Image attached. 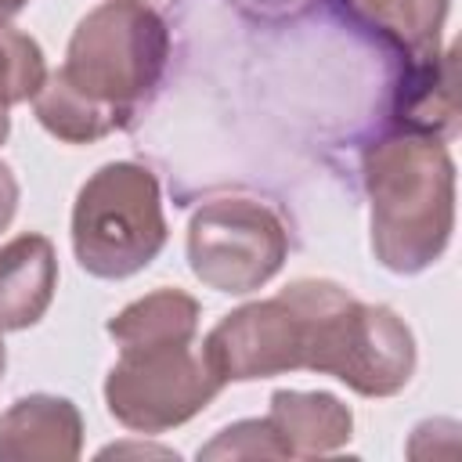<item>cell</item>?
<instances>
[{"mask_svg": "<svg viewBox=\"0 0 462 462\" xmlns=\"http://www.w3.org/2000/svg\"><path fill=\"white\" fill-rule=\"evenodd\" d=\"M32 112H36L40 126L65 144H94L123 126V119L116 112H108V108L94 105L90 97H83L79 90H72L58 72H47L40 94L32 97Z\"/></svg>", "mask_w": 462, "mask_h": 462, "instance_id": "14", "label": "cell"}, {"mask_svg": "<svg viewBox=\"0 0 462 462\" xmlns=\"http://www.w3.org/2000/svg\"><path fill=\"white\" fill-rule=\"evenodd\" d=\"M25 4H29V0H0V22H11Z\"/></svg>", "mask_w": 462, "mask_h": 462, "instance_id": "19", "label": "cell"}, {"mask_svg": "<svg viewBox=\"0 0 462 462\" xmlns=\"http://www.w3.org/2000/svg\"><path fill=\"white\" fill-rule=\"evenodd\" d=\"M170 65V29L144 0H105L79 18L58 76L123 123L155 94Z\"/></svg>", "mask_w": 462, "mask_h": 462, "instance_id": "2", "label": "cell"}, {"mask_svg": "<svg viewBox=\"0 0 462 462\" xmlns=\"http://www.w3.org/2000/svg\"><path fill=\"white\" fill-rule=\"evenodd\" d=\"M285 448V458L339 451L354 437V411L328 390H274L263 415Z\"/></svg>", "mask_w": 462, "mask_h": 462, "instance_id": "11", "label": "cell"}, {"mask_svg": "<svg viewBox=\"0 0 462 462\" xmlns=\"http://www.w3.org/2000/svg\"><path fill=\"white\" fill-rule=\"evenodd\" d=\"M202 307L184 289H155L148 296L130 300L119 314L108 318L105 332L116 346H141V343H191L199 336Z\"/></svg>", "mask_w": 462, "mask_h": 462, "instance_id": "13", "label": "cell"}, {"mask_svg": "<svg viewBox=\"0 0 462 462\" xmlns=\"http://www.w3.org/2000/svg\"><path fill=\"white\" fill-rule=\"evenodd\" d=\"M393 123L401 134L451 141L458 130L455 105V51H433L404 61V76L393 87Z\"/></svg>", "mask_w": 462, "mask_h": 462, "instance_id": "10", "label": "cell"}, {"mask_svg": "<svg viewBox=\"0 0 462 462\" xmlns=\"http://www.w3.org/2000/svg\"><path fill=\"white\" fill-rule=\"evenodd\" d=\"M415 361L419 354L408 321L386 303L361 300L346 343V357L336 379L361 397H393L411 383Z\"/></svg>", "mask_w": 462, "mask_h": 462, "instance_id": "7", "label": "cell"}, {"mask_svg": "<svg viewBox=\"0 0 462 462\" xmlns=\"http://www.w3.org/2000/svg\"><path fill=\"white\" fill-rule=\"evenodd\" d=\"M336 282L296 278L267 300L224 314L202 339L209 368L227 383H253L285 372H310L318 314Z\"/></svg>", "mask_w": 462, "mask_h": 462, "instance_id": "4", "label": "cell"}, {"mask_svg": "<svg viewBox=\"0 0 462 462\" xmlns=\"http://www.w3.org/2000/svg\"><path fill=\"white\" fill-rule=\"evenodd\" d=\"M58 253L47 235L25 231L0 245V332L32 328L54 303Z\"/></svg>", "mask_w": 462, "mask_h": 462, "instance_id": "9", "label": "cell"}, {"mask_svg": "<svg viewBox=\"0 0 462 462\" xmlns=\"http://www.w3.org/2000/svg\"><path fill=\"white\" fill-rule=\"evenodd\" d=\"M47 79L43 47L11 22H0V108L32 101Z\"/></svg>", "mask_w": 462, "mask_h": 462, "instance_id": "15", "label": "cell"}, {"mask_svg": "<svg viewBox=\"0 0 462 462\" xmlns=\"http://www.w3.org/2000/svg\"><path fill=\"white\" fill-rule=\"evenodd\" d=\"M372 253L393 274L433 267L455 231V159L444 141L390 134L365 148Z\"/></svg>", "mask_w": 462, "mask_h": 462, "instance_id": "1", "label": "cell"}, {"mask_svg": "<svg viewBox=\"0 0 462 462\" xmlns=\"http://www.w3.org/2000/svg\"><path fill=\"white\" fill-rule=\"evenodd\" d=\"M18 177H14V170L0 159V231H7V224L14 220V213H18Z\"/></svg>", "mask_w": 462, "mask_h": 462, "instance_id": "18", "label": "cell"}, {"mask_svg": "<svg viewBox=\"0 0 462 462\" xmlns=\"http://www.w3.org/2000/svg\"><path fill=\"white\" fill-rule=\"evenodd\" d=\"M7 134H11V116H7V108H0V144L7 141Z\"/></svg>", "mask_w": 462, "mask_h": 462, "instance_id": "20", "label": "cell"}, {"mask_svg": "<svg viewBox=\"0 0 462 462\" xmlns=\"http://www.w3.org/2000/svg\"><path fill=\"white\" fill-rule=\"evenodd\" d=\"M220 390L224 379L209 368L195 339L119 346V357L105 375L108 415L119 426L148 437L184 426L206 411Z\"/></svg>", "mask_w": 462, "mask_h": 462, "instance_id": "5", "label": "cell"}, {"mask_svg": "<svg viewBox=\"0 0 462 462\" xmlns=\"http://www.w3.org/2000/svg\"><path fill=\"white\" fill-rule=\"evenodd\" d=\"M256 18H271V22H285V18H300L314 0H242Z\"/></svg>", "mask_w": 462, "mask_h": 462, "instance_id": "17", "label": "cell"}, {"mask_svg": "<svg viewBox=\"0 0 462 462\" xmlns=\"http://www.w3.org/2000/svg\"><path fill=\"white\" fill-rule=\"evenodd\" d=\"M336 11L404 61L440 51L451 0H332Z\"/></svg>", "mask_w": 462, "mask_h": 462, "instance_id": "12", "label": "cell"}, {"mask_svg": "<svg viewBox=\"0 0 462 462\" xmlns=\"http://www.w3.org/2000/svg\"><path fill=\"white\" fill-rule=\"evenodd\" d=\"M4 368H7V346H4V339H0V379H4Z\"/></svg>", "mask_w": 462, "mask_h": 462, "instance_id": "21", "label": "cell"}, {"mask_svg": "<svg viewBox=\"0 0 462 462\" xmlns=\"http://www.w3.org/2000/svg\"><path fill=\"white\" fill-rule=\"evenodd\" d=\"M83 415L69 397L29 393L0 411V462H76Z\"/></svg>", "mask_w": 462, "mask_h": 462, "instance_id": "8", "label": "cell"}, {"mask_svg": "<svg viewBox=\"0 0 462 462\" xmlns=\"http://www.w3.org/2000/svg\"><path fill=\"white\" fill-rule=\"evenodd\" d=\"M166 238L162 191L148 166L130 159L105 162L76 191L72 253L90 278L123 282L144 271Z\"/></svg>", "mask_w": 462, "mask_h": 462, "instance_id": "3", "label": "cell"}, {"mask_svg": "<svg viewBox=\"0 0 462 462\" xmlns=\"http://www.w3.org/2000/svg\"><path fill=\"white\" fill-rule=\"evenodd\" d=\"M188 267L224 296L263 289L289 256V235L278 213L256 199L227 195L202 202L188 220Z\"/></svg>", "mask_w": 462, "mask_h": 462, "instance_id": "6", "label": "cell"}, {"mask_svg": "<svg viewBox=\"0 0 462 462\" xmlns=\"http://www.w3.org/2000/svg\"><path fill=\"white\" fill-rule=\"evenodd\" d=\"M256 455L285 458V448H282V440L274 437V430H271L267 419H242V422H231V426H224L209 444L199 448V458H256Z\"/></svg>", "mask_w": 462, "mask_h": 462, "instance_id": "16", "label": "cell"}]
</instances>
